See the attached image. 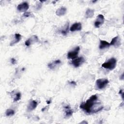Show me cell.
<instances>
[{
	"mask_svg": "<svg viewBox=\"0 0 124 124\" xmlns=\"http://www.w3.org/2000/svg\"><path fill=\"white\" fill-rule=\"evenodd\" d=\"M97 99L98 97L96 95H93L87 100L86 102L81 104L80 108L89 114L97 112L103 108L100 102H97Z\"/></svg>",
	"mask_w": 124,
	"mask_h": 124,
	"instance_id": "1",
	"label": "cell"
},
{
	"mask_svg": "<svg viewBox=\"0 0 124 124\" xmlns=\"http://www.w3.org/2000/svg\"><path fill=\"white\" fill-rule=\"evenodd\" d=\"M117 64V61L114 58H111L107 62L103 63L102 64V66L104 68L108 69L110 70L114 69Z\"/></svg>",
	"mask_w": 124,
	"mask_h": 124,
	"instance_id": "2",
	"label": "cell"
},
{
	"mask_svg": "<svg viewBox=\"0 0 124 124\" xmlns=\"http://www.w3.org/2000/svg\"><path fill=\"white\" fill-rule=\"evenodd\" d=\"M109 81L107 79L105 78H99L96 80L95 83V86L96 89L98 90H102L105 88L108 84V83Z\"/></svg>",
	"mask_w": 124,
	"mask_h": 124,
	"instance_id": "3",
	"label": "cell"
},
{
	"mask_svg": "<svg viewBox=\"0 0 124 124\" xmlns=\"http://www.w3.org/2000/svg\"><path fill=\"white\" fill-rule=\"evenodd\" d=\"M80 50L79 46H78L72 51L68 52L67 53V58L69 59H74L76 58L78 55V52Z\"/></svg>",
	"mask_w": 124,
	"mask_h": 124,
	"instance_id": "4",
	"label": "cell"
},
{
	"mask_svg": "<svg viewBox=\"0 0 124 124\" xmlns=\"http://www.w3.org/2000/svg\"><path fill=\"white\" fill-rule=\"evenodd\" d=\"M85 62V60L83 57H80L76 58L72 61V65L75 67H78L82 65Z\"/></svg>",
	"mask_w": 124,
	"mask_h": 124,
	"instance_id": "5",
	"label": "cell"
},
{
	"mask_svg": "<svg viewBox=\"0 0 124 124\" xmlns=\"http://www.w3.org/2000/svg\"><path fill=\"white\" fill-rule=\"evenodd\" d=\"M105 18L103 15L99 14L98 15L96 20L94 22V26L95 28H99L104 22Z\"/></svg>",
	"mask_w": 124,
	"mask_h": 124,
	"instance_id": "6",
	"label": "cell"
},
{
	"mask_svg": "<svg viewBox=\"0 0 124 124\" xmlns=\"http://www.w3.org/2000/svg\"><path fill=\"white\" fill-rule=\"evenodd\" d=\"M29 8L28 3L26 2H23L18 5L17 7V10L20 12H26Z\"/></svg>",
	"mask_w": 124,
	"mask_h": 124,
	"instance_id": "7",
	"label": "cell"
},
{
	"mask_svg": "<svg viewBox=\"0 0 124 124\" xmlns=\"http://www.w3.org/2000/svg\"><path fill=\"white\" fill-rule=\"evenodd\" d=\"M109 44H110V45L113 46L115 47H118L121 44V39L118 36L116 37H115L112 39Z\"/></svg>",
	"mask_w": 124,
	"mask_h": 124,
	"instance_id": "8",
	"label": "cell"
},
{
	"mask_svg": "<svg viewBox=\"0 0 124 124\" xmlns=\"http://www.w3.org/2000/svg\"><path fill=\"white\" fill-rule=\"evenodd\" d=\"M38 41V37L36 35H33L25 41V44L26 46H29L31 44H32V43H35V42H37Z\"/></svg>",
	"mask_w": 124,
	"mask_h": 124,
	"instance_id": "9",
	"label": "cell"
},
{
	"mask_svg": "<svg viewBox=\"0 0 124 124\" xmlns=\"http://www.w3.org/2000/svg\"><path fill=\"white\" fill-rule=\"evenodd\" d=\"M82 29V25L80 22H77L73 24L70 27L71 31H80Z\"/></svg>",
	"mask_w": 124,
	"mask_h": 124,
	"instance_id": "10",
	"label": "cell"
},
{
	"mask_svg": "<svg viewBox=\"0 0 124 124\" xmlns=\"http://www.w3.org/2000/svg\"><path fill=\"white\" fill-rule=\"evenodd\" d=\"M37 106V102L35 100H31L28 106V110L31 111L34 109Z\"/></svg>",
	"mask_w": 124,
	"mask_h": 124,
	"instance_id": "11",
	"label": "cell"
},
{
	"mask_svg": "<svg viewBox=\"0 0 124 124\" xmlns=\"http://www.w3.org/2000/svg\"><path fill=\"white\" fill-rule=\"evenodd\" d=\"M21 36L20 34H19V33L15 34L14 39L12 42H11V43L10 44V46H13L14 45H15L16 44L19 42L21 39Z\"/></svg>",
	"mask_w": 124,
	"mask_h": 124,
	"instance_id": "12",
	"label": "cell"
},
{
	"mask_svg": "<svg viewBox=\"0 0 124 124\" xmlns=\"http://www.w3.org/2000/svg\"><path fill=\"white\" fill-rule=\"evenodd\" d=\"M66 12V8L65 7H61L58 9L56 11V14L58 16H62L65 14Z\"/></svg>",
	"mask_w": 124,
	"mask_h": 124,
	"instance_id": "13",
	"label": "cell"
},
{
	"mask_svg": "<svg viewBox=\"0 0 124 124\" xmlns=\"http://www.w3.org/2000/svg\"><path fill=\"white\" fill-rule=\"evenodd\" d=\"M109 46H110V44L108 43L106 41H104V40L100 41V45H99V47L100 49H103L104 48L109 47Z\"/></svg>",
	"mask_w": 124,
	"mask_h": 124,
	"instance_id": "14",
	"label": "cell"
},
{
	"mask_svg": "<svg viewBox=\"0 0 124 124\" xmlns=\"http://www.w3.org/2000/svg\"><path fill=\"white\" fill-rule=\"evenodd\" d=\"M61 63V61L59 60H57L49 63L48 64V67L50 69H54L57 65H59Z\"/></svg>",
	"mask_w": 124,
	"mask_h": 124,
	"instance_id": "15",
	"label": "cell"
},
{
	"mask_svg": "<svg viewBox=\"0 0 124 124\" xmlns=\"http://www.w3.org/2000/svg\"><path fill=\"white\" fill-rule=\"evenodd\" d=\"M64 108L65 109V116L66 117H70L71 116L73 113V110L70 108V107L69 105H67L65 106Z\"/></svg>",
	"mask_w": 124,
	"mask_h": 124,
	"instance_id": "16",
	"label": "cell"
},
{
	"mask_svg": "<svg viewBox=\"0 0 124 124\" xmlns=\"http://www.w3.org/2000/svg\"><path fill=\"white\" fill-rule=\"evenodd\" d=\"M94 15V10L91 9H88L85 13V17L87 18L92 17Z\"/></svg>",
	"mask_w": 124,
	"mask_h": 124,
	"instance_id": "17",
	"label": "cell"
},
{
	"mask_svg": "<svg viewBox=\"0 0 124 124\" xmlns=\"http://www.w3.org/2000/svg\"><path fill=\"white\" fill-rule=\"evenodd\" d=\"M15 114V111L12 109H8L5 112V115L6 116H13Z\"/></svg>",
	"mask_w": 124,
	"mask_h": 124,
	"instance_id": "18",
	"label": "cell"
},
{
	"mask_svg": "<svg viewBox=\"0 0 124 124\" xmlns=\"http://www.w3.org/2000/svg\"><path fill=\"white\" fill-rule=\"evenodd\" d=\"M21 98V93L19 92H17L16 93L14 98V102H16L20 99Z\"/></svg>",
	"mask_w": 124,
	"mask_h": 124,
	"instance_id": "19",
	"label": "cell"
},
{
	"mask_svg": "<svg viewBox=\"0 0 124 124\" xmlns=\"http://www.w3.org/2000/svg\"><path fill=\"white\" fill-rule=\"evenodd\" d=\"M68 27H69V24L68 23L67 24V26L66 25V27L64 28L63 30H62L61 31V33L63 34L64 35H66L67 32H68Z\"/></svg>",
	"mask_w": 124,
	"mask_h": 124,
	"instance_id": "20",
	"label": "cell"
},
{
	"mask_svg": "<svg viewBox=\"0 0 124 124\" xmlns=\"http://www.w3.org/2000/svg\"><path fill=\"white\" fill-rule=\"evenodd\" d=\"M31 14L30 12H25L23 16H25V17H29V16H31Z\"/></svg>",
	"mask_w": 124,
	"mask_h": 124,
	"instance_id": "21",
	"label": "cell"
},
{
	"mask_svg": "<svg viewBox=\"0 0 124 124\" xmlns=\"http://www.w3.org/2000/svg\"><path fill=\"white\" fill-rule=\"evenodd\" d=\"M11 63L13 64H15L16 63V59H15L14 58H12L11 59Z\"/></svg>",
	"mask_w": 124,
	"mask_h": 124,
	"instance_id": "22",
	"label": "cell"
},
{
	"mask_svg": "<svg viewBox=\"0 0 124 124\" xmlns=\"http://www.w3.org/2000/svg\"><path fill=\"white\" fill-rule=\"evenodd\" d=\"M70 83L72 85H76V83L75 82V81H72L70 82Z\"/></svg>",
	"mask_w": 124,
	"mask_h": 124,
	"instance_id": "23",
	"label": "cell"
},
{
	"mask_svg": "<svg viewBox=\"0 0 124 124\" xmlns=\"http://www.w3.org/2000/svg\"><path fill=\"white\" fill-rule=\"evenodd\" d=\"M122 93H123V90H120V91H119V94H122Z\"/></svg>",
	"mask_w": 124,
	"mask_h": 124,
	"instance_id": "24",
	"label": "cell"
},
{
	"mask_svg": "<svg viewBox=\"0 0 124 124\" xmlns=\"http://www.w3.org/2000/svg\"><path fill=\"white\" fill-rule=\"evenodd\" d=\"M46 102H47V104H49L51 103V101H50V100H49V101H47Z\"/></svg>",
	"mask_w": 124,
	"mask_h": 124,
	"instance_id": "25",
	"label": "cell"
}]
</instances>
